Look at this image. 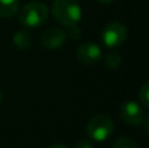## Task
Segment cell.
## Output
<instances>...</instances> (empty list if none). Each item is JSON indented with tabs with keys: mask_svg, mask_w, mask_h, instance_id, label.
Here are the masks:
<instances>
[{
	"mask_svg": "<svg viewBox=\"0 0 149 148\" xmlns=\"http://www.w3.org/2000/svg\"><path fill=\"white\" fill-rule=\"evenodd\" d=\"M52 15L59 24L73 26L81 20L82 9L77 0H55L52 4Z\"/></svg>",
	"mask_w": 149,
	"mask_h": 148,
	"instance_id": "1",
	"label": "cell"
},
{
	"mask_svg": "<svg viewBox=\"0 0 149 148\" xmlns=\"http://www.w3.org/2000/svg\"><path fill=\"white\" fill-rule=\"evenodd\" d=\"M49 18V8L39 1H31L24 5L18 13V21L25 28H37L43 25Z\"/></svg>",
	"mask_w": 149,
	"mask_h": 148,
	"instance_id": "2",
	"label": "cell"
},
{
	"mask_svg": "<svg viewBox=\"0 0 149 148\" xmlns=\"http://www.w3.org/2000/svg\"><path fill=\"white\" fill-rule=\"evenodd\" d=\"M114 122L109 115L97 114L88 122L86 134L94 142H105L113 135Z\"/></svg>",
	"mask_w": 149,
	"mask_h": 148,
	"instance_id": "3",
	"label": "cell"
},
{
	"mask_svg": "<svg viewBox=\"0 0 149 148\" xmlns=\"http://www.w3.org/2000/svg\"><path fill=\"white\" fill-rule=\"evenodd\" d=\"M127 38V29L122 22L113 21L103 28L101 34V41L109 49H115L124 43Z\"/></svg>",
	"mask_w": 149,
	"mask_h": 148,
	"instance_id": "4",
	"label": "cell"
},
{
	"mask_svg": "<svg viewBox=\"0 0 149 148\" xmlns=\"http://www.w3.org/2000/svg\"><path fill=\"white\" fill-rule=\"evenodd\" d=\"M76 58L85 66H94L102 58V50L94 42H84L76 49Z\"/></svg>",
	"mask_w": 149,
	"mask_h": 148,
	"instance_id": "5",
	"label": "cell"
},
{
	"mask_svg": "<svg viewBox=\"0 0 149 148\" xmlns=\"http://www.w3.org/2000/svg\"><path fill=\"white\" fill-rule=\"evenodd\" d=\"M120 117L127 125L137 126L144 119V113L143 109L137 102L135 101H126L120 106Z\"/></svg>",
	"mask_w": 149,
	"mask_h": 148,
	"instance_id": "6",
	"label": "cell"
},
{
	"mask_svg": "<svg viewBox=\"0 0 149 148\" xmlns=\"http://www.w3.org/2000/svg\"><path fill=\"white\" fill-rule=\"evenodd\" d=\"M65 33L59 28H49L41 34V43L43 47L50 50L59 49L65 42Z\"/></svg>",
	"mask_w": 149,
	"mask_h": 148,
	"instance_id": "7",
	"label": "cell"
},
{
	"mask_svg": "<svg viewBox=\"0 0 149 148\" xmlns=\"http://www.w3.org/2000/svg\"><path fill=\"white\" fill-rule=\"evenodd\" d=\"M18 9V0H0V18H8Z\"/></svg>",
	"mask_w": 149,
	"mask_h": 148,
	"instance_id": "8",
	"label": "cell"
},
{
	"mask_svg": "<svg viewBox=\"0 0 149 148\" xmlns=\"http://www.w3.org/2000/svg\"><path fill=\"white\" fill-rule=\"evenodd\" d=\"M31 42H33V38H31L30 33H28L25 30H20L13 36V43L20 50L29 49L31 46Z\"/></svg>",
	"mask_w": 149,
	"mask_h": 148,
	"instance_id": "9",
	"label": "cell"
},
{
	"mask_svg": "<svg viewBox=\"0 0 149 148\" xmlns=\"http://www.w3.org/2000/svg\"><path fill=\"white\" fill-rule=\"evenodd\" d=\"M122 62H123V59H122L120 54L116 52V51L109 52V54H106V57H105L106 66H107L109 68H111V70H116V68H119L122 66Z\"/></svg>",
	"mask_w": 149,
	"mask_h": 148,
	"instance_id": "10",
	"label": "cell"
},
{
	"mask_svg": "<svg viewBox=\"0 0 149 148\" xmlns=\"http://www.w3.org/2000/svg\"><path fill=\"white\" fill-rule=\"evenodd\" d=\"M139 97H140V101H141L143 106L149 109V81H147V83L141 87V89H140V92H139Z\"/></svg>",
	"mask_w": 149,
	"mask_h": 148,
	"instance_id": "11",
	"label": "cell"
},
{
	"mask_svg": "<svg viewBox=\"0 0 149 148\" xmlns=\"http://www.w3.org/2000/svg\"><path fill=\"white\" fill-rule=\"evenodd\" d=\"M113 148H137L136 143L128 138H119L118 140L114 142Z\"/></svg>",
	"mask_w": 149,
	"mask_h": 148,
	"instance_id": "12",
	"label": "cell"
},
{
	"mask_svg": "<svg viewBox=\"0 0 149 148\" xmlns=\"http://www.w3.org/2000/svg\"><path fill=\"white\" fill-rule=\"evenodd\" d=\"M70 37L71 38H73V39H79V38H81V29L79 28L77 25H73V26H70Z\"/></svg>",
	"mask_w": 149,
	"mask_h": 148,
	"instance_id": "13",
	"label": "cell"
},
{
	"mask_svg": "<svg viewBox=\"0 0 149 148\" xmlns=\"http://www.w3.org/2000/svg\"><path fill=\"white\" fill-rule=\"evenodd\" d=\"M74 148H93V146L88 139H80V140L76 143Z\"/></svg>",
	"mask_w": 149,
	"mask_h": 148,
	"instance_id": "14",
	"label": "cell"
},
{
	"mask_svg": "<svg viewBox=\"0 0 149 148\" xmlns=\"http://www.w3.org/2000/svg\"><path fill=\"white\" fill-rule=\"evenodd\" d=\"M50 148H68L67 146H64V144H60V143H56V144H52Z\"/></svg>",
	"mask_w": 149,
	"mask_h": 148,
	"instance_id": "15",
	"label": "cell"
},
{
	"mask_svg": "<svg viewBox=\"0 0 149 148\" xmlns=\"http://www.w3.org/2000/svg\"><path fill=\"white\" fill-rule=\"evenodd\" d=\"M97 1L101 3V4H111L114 0H97Z\"/></svg>",
	"mask_w": 149,
	"mask_h": 148,
	"instance_id": "16",
	"label": "cell"
},
{
	"mask_svg": "<svg viewBox=\"0 0 149 148\" xmlns=\"http://www.w3.org/2000/svg\"><path fill=\"white\" fill-rule=\"evenodd\" d=\"M145 128H147V131L149 133V114L147 115V118H145Z\"/></svg>",
	"mask_w": 149,
	"mask_h": 148,
	"instance_id": "17",
	"label": "cell"
},
{
	"mask_svg": "<svg viewBox=\"0 0 149 148\" xmlns=\"http://www.w3.org/2000/svg\"><path fill=\"white\" fill-rule=\"evenodd\" d=\"M1 100H3V96H1V91H0V102H1Z\"/></svg>",
	"mask_w": 149,
	"mask_h": 148,
	"instance_id": "18",
	"label": "cell"
}]
</instances>
